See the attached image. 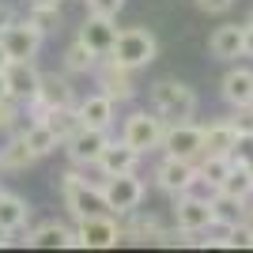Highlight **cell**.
<instances>
[{
	"mask_svg": "<svg viewBox=\"0 0 253 253\" xmlns=\"http://www.w3.org/2000/svg\"><path fill=\"white\" fill-rule=\"evenodd\" d=\"M148 106L151 114H159L163 121H193L197 117V91L185 80H155L148 87Z\"/></svg>",
	"mask_w": 253,
	"mask_h": 253,
	"instance_id": "obj_1",
	"label": "cell"
},
{
	"mask_svg": "<svg viewBox=\"0 0 253 253\" xmlns=\"http://www.w3.org/2000/svg\"><path fill=\"white\" fill-rule=\"evenodd\" d=\"M106 57L125 64V68H132V72H140V68H148L159 57V38L148 27H121L117 38H114V49L106 53Z\"/></svg>",
	"mask_w": 253,
	"mask_h": 253,
	"instance_id": "obj_2",
	"label": "cell"
},
{
	"mask_svg": "<svg viewBox=\"0 0 253 253\" xmlns=\"http://www.w3.org/2000/svg\"><path fill=\"white\" fill-rule=\"evenodd\" d=\"M57 193H61V204L68 208L72 219H84V215H91V211H106L98 181H91L87 174H80L76 167L64 170L61 178H57Z\"/></svg>",
	"mask_w": 253,
	"mask_h": 253,
	"instance_id": "obj_3",
	"label": "cell"
},
{
	"mask_svg": "<svg viewBox=\"0 0 253 253\" xmlns=\"http://www.w3.org/2000/svg\"><path fill=\"white\" fill-rule=\"evenodd\" d=\"M117 242H125V231L114 211H91L84 219H76L72 250H114Z\"/></svg>",
	"mask_w": 253,
	"mask_h": 253,
	"instance_id": "obj_4",
	"label": "cell"
},
{
	"mask_svg": "<svg viewBox=\"0 0 253 253\" xmlns=\"http://www.w3.org/2000/svg\"><path fill=\"white\" fill-rule=\"evenodd\" d=\"M98 189H102V204L106 211H114L117 219L128 215V211H136L148 197V185L136 178V170L132 174H110V178L98 181Z\"/></svg>",
	"mask_w": 253,
	"mask_h": 253,
	"instance_id": "obj_5",
	"label": "cell"
},
{
	"mask_svg": "<svg viewBox=\"0 0 253 253\" xmlns=\"http://www.w3.org/2000/svg\"><path fill=\"white\" fill-rule=\"evenodd\" d=\"M163 128H167V121L159 114H151V110H132V114L121 121V140H125L128 148H136L140 155H151V151H159Z\"/></svg>",
	"mask_w": 253,
	"mask_h": 253,
	"instance_id": "obj_6",
	"label": "cell"
},
{
	"mask_svg": "<svg viewBox=\"0 0 253 253\" xmlns=\"http://www.w3.org/2000/svg\"><path fill=\"white\" fill-rule=\"evenodd\" d=\"M159 151H163V155H174V159L197 163L201 151H204V125H197V121H170V125L163 128Z\"/></svg>",
	"mask_w": 253,
	"mask_h": 253,
	"instance_id": "obj_7",
	"label": "cell"
},
{
	"mask_svg": "<svg viewBox=\"0 0 253 253\" xmlns=\"http://www.w3.org/2000/svg\"><path fill=\"white\" fill-rule=\"evenodd\" d=\"M106 144H110V128H87V125H80L72 136L61 144V151L68 155V163H72L76 170H95V163H98V155H102Z\"/></svg>",
	"mask_w": 253,
	"mask_h": 253,
	"instance_id": "obj_8",
	"label": "cell"
},
{
	"mask_svg": "<svg viewBox=\"0 0 253 253\" xmlns=\"http://www.w3.org/2000/svg\"><path fill=\"white\" fill-rule=\"evenodd\" d=\"M91 76H95L98 91H102V95H110L117 106L136 98V72H132V68H125V64L110 61V57H98V64H95V72H91Z\"/></svg>",
	"mask_w": 253,
	"mask_h": 253,
	"instance_id": "obj_9",
	"label": "cell"
},
{
	"mask_svg": "<svg viewBox=\"0 0 253 253\" xmlns=\"http://www.w3.org/2000/svg\"><path fill=\"white\" fill-rule=\"evenodd\" d=\"M42 42L45 38L27 23V15H15V19L0 31V45H4V53H8V61H38Z\"/></svg>",
	"mask_w": 253,
	"mask_h": 253,
	"instance_id": "obj_10",
	"label": "cell"
},
{
	"mask_svg": "<svg viewBox=\"0 0 253 253\" xmlns=\"http://www.w3.org/2000/svg\"><path fill=\"white\" fill-rule=\"evenodd\" d=\"M57 106H76V87L68 80V72H42V84H38V95L27 106L31 117H42Z\"/></svg>",
	"mask_w": 253,
	"mask_h": 253,
	"instance_id": "obj_11",
	"label": "cell"
},
{
	"mask_svg": "<svg viewBox=\"0 0 253 253\" xmlns=\"http://www.w3.org/2000/svg\"><path fill=\"white\" fill-rule=\"evenodd\" d=\"M151 178H155V185L167 197H178V193H189L193 178H197V163H189V159H174V155H163L155 163V170H151Z\"/></svg>",
	"mask_w": 253,
	"mask_h": 253,
	"instance_id": "obj_12",
	"label": "cell"
},
{
	"mask_svg": "<svg viewBox=\"0 0 253 253\" xmlns=\"http://www.w3.org/2000/svg\"><path fill=\"white\" fill-rule=\"evenodd\" d=\"M174 227L185 234L208 231L211 227V201L197 197V193H178L174 197Z\"/></svg>",
	"mask_w": 253,
	"mask_h": 253,
	"instance_id": "obj_13",
	"label": "cell"
},
{
	"mask_svg": "<svg viewBox=\"0 0 253 253\" xmlns=\"http://www.w3.org/2000/svg\"><path fill=\"white\" fill-rule=\"evenodd\" d=\"M4 84H8V98L31 106L34 95H38V84H42V72L34 61H8L4 68Z\"/></svg>",
	"mask_w": 253,
	"mask_h": 253,
	"instance_id": "obj_14",
	"label": "cell"
},
{
	"mask_svg": "<svg viewBox=\"0 0 253 253\" xmlns=\"http://www.w3.org/2000/svg\"><path fill=\"white\" fill-rule=\"evenodd\" d=\"M140 151L136 148H128L125 140L117 136V140H110L102 148V155H98V163H95V170L102 174V178H110V174H132V170L140 167Z\"/></svg>",
	"mask_w": 253,
	"mask_h": 253,
	"instance_id": "obj_15",
	"label": "cell"
},
{
	"mask_svg": "<svg viewBox=\"0 0 253 253\" xmlns=\"http://www.w3.org/2000/svg\"><path fill=\"white\" fill-rule=\"evenodd\" d=\"M76 38L87 45V49L95 53V57H106V53L114 49V38H117V23L106 19V15H87L84 23H80V31H76Z\"/></svg>",
	"mask_w": 253,
	"mask_h": 253,
	"instance_id": "obj_16",
	"label": "cell"
},
{
	"mask_svg": "<svg viewBox=\"0 0 253 253\" xmlns=\"http://www.w3.org/2000/svg\"><path fill=\"white\" fill-rule=\"evenodd\" d=\"M76 117H80V125L87 128H114V117H117V102L102 91H91L87 98L76 102Z\"/></svg>",
	"mask_w": 253,
	"mask_h": 253,
	"instance_id": "obj_17",
	"label": "cell"
},
{
	"mask_svg": "<svg viewBox=\"0 0 253 253\" xmlns=\"http://www.w3.org/2000/svg\"><path fill=\"white\" fill-rule=\"evenodd\" d=\"M219 193L238 197V201H250L253 197V163H250L246 151H234L231 155V170H227V178L219 181Z\"/></svg>",
	"mask_w": 253,
	"mask_h": 253,
	"instance_id": "obj_18",
	"label": "cell"
},
{
	"mask_svg": "<svg viewBox=\"0 0 253 253\" xmlns=\"http://www.w3.org/2000/svg\"><path fill=\"white\" fill-rule=\"evenodd\" d=\"M208 53H211V61H223V64L238 61V57H242V27H238V23L215 27V31L208 34Z\"/></svg>",
	"mask_w": 253,
	"mask_h": 253,
	"instance_id": "obj_19",
	"label": "cell"
},
{
	"mask_svg": "<svg viewBox=\"0 0 253 253\" xmlns=\"http://www.w3.org/2000/svg\"><path fill=\"white\" fill-rule=\"evenodd\" d=\"M219 95H223V102L231 106H246V102H253V68H246V64H234L231 72L219 80Z\"/></svg>",
	"mask_w": 253,
	"mask_h": 253,
	"instance_id": "obj_20",
	"label": "cell"
},
{
	"mask_svg": "<svg viewBox=\"0 0 253 253\" xmlns=\"http://www.w3.org/2000/svg\"><path fill=\"white\" fill-rule=\"evenodd\" d=\"M23 246H34V250H72V227H64L57 219H45L34 231H27Z\"/></svg>",
	"mask_w": 253,
	"mask_h": 253,
	"instance_id": "obj_21",
	"label": "cell"
},
{
	"mask_svg": "<svg viewBox=\"0 0 253 253\" xmlns=\"http://www.w3.org/2000/svg\"><path fill=\"white\" fill-rule=\"evenodd\" d=\"M38 163L31 148H27V140L19 132H11L4 144H0V174H27V170Z\"/></svg>",
	"mask_w": 253,
	"mask_h": 253,
	"instance_id": "obj_22",
	"label": "cell"
},
{
	"mask_svg": "<svg viewBox=\"0 0 253 253\" xmlns=\"http://www.w3.org/2000/svg\"><path fill=\"white\" fill-rule=\"evenodd\" d=\"M23 140H27V148L34 151L38 159H45V155H53V151L61 148V140H57V132H53L49 125H45L42 117H31V121H23L19 128H15Z\"/></svg>",
	"mask_w": 253,
	"mask_h": 253,
	"instance_id": "obj_23",
	"label": "cell"
},
{
	"mask_svg": "<svg viewBox=\"0 0 253 253\" xmlns=\"http://www.w3.org/2000/svg\"><path fill=\"white\" fill-rule=\"evenodd\" d=\"M27 223H31V201L19 197V193H0V227L4 231H27Z\"/></svg>",
	"mask_w": 253,
	"mask_h": 253,
	"instance_id": "obj_24",
	"label": "cell"
},
{
	"mask_svg": "<svg viewBox=\"0 0 253 253\" xmlns=\"http://www.w3.org/2000/svg\"><path fill=\"white\" fill-rule=\"evenodd\" d=\"M234 148H238V132L231 128L227 117L204 125V151L201 155H234Z\"/></svg>",
	"mask_w": 253,
	"mask_h": 253,
	"instance_id": "obj_25",
	"label": "cell"
},
{
	"mask_svg": "<svg viewBox=\"0 0 253 253\" xmlns=\"http://www.w3.org/2000/svg\"><path fill=\"white\" fill-rule=\"evenodd\" d=\"M95 64H98V57L87 49L80 38H72V42H68V49L61 53V68H64L68 76H91V72H95Z\"/></svg>",
	"mask_w": 253,
	"mask_h": 253,
	"instance_id": "obj_26",
	"label": "cell"
},
{
	"mask_svg": "<svg viewBox=\"0 0 253 253\" xmlns=\"http://www.w3.org/2000/svg\"><path fill=\"white\" fill-rule=\"evenodd\" d=\"M27 23H31L34 31L42 34V38H49V34L61 31V4H27Z\"/></svg>",
	"mask_w": 253,
	"mask_h": 253,
	"instance_id": "obj_27",
	"label": "cell"
},
{
	"mask_svg": "<svg viewBox=\"0 0 253 253\" xmlns=\"http://www.w3.org/2000/svg\"><path fill=\"white\" fill-rule=\"evenodd\" d=\"M242 211H246V201H238V197H227V193L211 197V223L215 227H238Z\"/></svg>",
	"mask_w": 253,
	"mask_h": 253,
	"instance_id": "obj_28",
	"label": "cell"
},
{
	"mask_svg": "<svg viewBox=\"0 0 253 253\" xmlns=\"http://www.w3.org/2000/svg\"><path fill=\"white\" fill-rule=\"evenodd\" d=\"M42 121L45 125L53 128V132H57V140H68L76 132V128H80V117H76V106H57V110H49V114H42Z\"/></svg>",
	"mask_w": 253,
	"mask_h": 253,
	"instance_id": "obj_29",
	"label": "cell"
},
{
	"mask_svg": "<svg viewBox=\"0 0 253 253\" xmlns=\"http://www.w3.org/2000/svg\"><path fill=\"white\" fill-rule=\"evenodd\" d=\"M227 170H231V155H201L197 159V178L215 185V189H219V181L227 178Z\"/></svg>",
	"mask_w": 253,
	"mask_h": 253,
	"instance_id": "obj_30",
	"label": "cell"
},
{
	"mask_svg": "<svg viewBox=\"0 0 253 253\" xmlns=\"http://www.w3.org/2000/svg\"><path fill=\"white\" fill-rule=\"evenodd\" d=\"M27 121V106L15 98H0V132H15Z\"/></svg>",
	"mask_w": 253,
	"mask_h": 253,
	"instance_id": "obj_31",
	"label": "cell"
},
{
	"mask_svg": "<svg viewBox=\"0 0 253 253\" xmlns=\"http://www.w3.org/2000/svg\"><path fill=\"white\" fill-rule=\"evenodd\" d=\"M227 121H231V128L238 132V140H253V102L234 106V114L227 117Z\"/></svg>",
	"mask_w": 253,
	"mask_h": 253,
	"instance_id": "obj_32",
	"label": "cell"
},
{
	"mask_svg": "<svg viewBox=\"0 0 253 253\" xmlns=\"http://www.w3.org/2000/svg\"><path fill=\"white\" fill-rule=\"evenodd\" d=\"M87 4V15H106V19H117L125 0H84Z\"/></svg>",
	"mask_w": 253,
	"mask_h": 253,
	"instance_id": "obj_33",
	"label": "cell"
},
{
	"mask_svg": "<svg viewBox=\"0 0 253 253\" xmlns=\"http://www.w3.org/2000/svg\"><path fill=\"white\" fill-rule=\"evenodd\" d=\"M234 4H238V0H197V8H201L204 15H227Z\"/></svg>",
	"mask_w": 253,
	"mask_h": 253,
	"instance_id": "obj_34",
	"label": "cell"
},
{
	"mask_svg": "<svg viewBox=\"0 0 253 253\" xmlns=\"http://www.w3.org/2000/svg\"><path fill=\"white\" fill-rule=\"evenodd\" d=\"M242 57L253 61V23H242Z\"/></svg>",
	"mask_w": 253,
	"mask_h": 253,
	"instance_id": "obj_35",
	"label": "cell"
},
{
	"mask_svg": "<svg viewBox=\"0 0 253 253\" xmlns=\"http://www.w3.org/2000/svg\"><path fill=\"white\" fill-rule=\"evenodd\" d=\"M15 15H19V11H15V4H8V0H0V31H4V27H8V23L15 19Z\"/></svg>",
	"mask_w": 253,
	"mask_h": 253,
	"instance_id": "obj_36",
	"label": "cell"
},
{
	"mask_svg": "<svg viewBox=\"0 0 253 253\" xmlns=\"http://www.w3.org/2000/svg\"><path fill=\"white\" fill-rule=\"evenodd\" d=\"M11 238H15V231H4V227H0V250H4V246H11Z\"/></svg>",
	"mask_w": 253,
	"mask_h": 253,
	"instance_id": "obj_37",
	"label": "cell"
},
{
	"mask_svg": "<svg viewBox=\"0 0 253 253\" xmlns=\"http://www.w3.org/2000/svg\"><path fill=\"white\" fill-rule=\"evenodd\" d=\"M8 68V53H4V45H0V72Z\"/></svg>",
	"mask_w": 253,
	"mask_h": 253,
	"instance_id": "obj_38",
	"label": "cell"
},
{
	"mask_svg": "<svg viewBox=\"0 0 253 253\" xmlns=\"http://www.w3.org/2000/svg\"><path fill=\"white\" fill-rule=\"evenodd\" d=\"M0 98H8V84H4V72H0Z\"/></svg>",
	"mask_w": 253,
	"mask_h": 253,
	"instance_id": "obj_39",
	"label": "cell"
},
{
	"mask_svg": "<svg viewBox=\"0 0 253 253\" xmlns=\"http://www.w3.org/2000/svg\"><path fill=\"white\" fill-rule=\"evenodd\" d=\"M27 4H61V0H27Z\"/></svg>",
	"mask_w": 253,
	"mask_h": 253,
	"instance_id": "obj_40",
	"label": "cell"
},
{
	"mask_svg": "<svg viewBox=\"0 0 253 253\" xmlns=\"http://www.w3.org/2000/svg\"><path fill=\"white\" fill-rule=\"evenodd\" d=\"M250 23H253V11H250Z\"/></svg>",
	"mask_w": 253,
	"mask_h": 253,
	"instance_id": "obj_41",
	"label": "cell"
}]
</instances>
